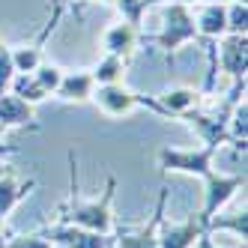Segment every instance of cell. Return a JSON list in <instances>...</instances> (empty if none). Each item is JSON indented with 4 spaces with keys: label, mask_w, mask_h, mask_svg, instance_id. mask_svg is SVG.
I'll return each mask as SVG.
<instances>
[{
    "label": "cell",
    "mask_w": 248,
    "mask_h": 248,
    "mask_svg": "<svg viewBox=\"0 0 248 248\" xmlns=\"http://www.w3.org/2000/svg\"><path fill=\"white\" fill-rule=\"evenodd\" d=\"M69 176H72V194L69 201L57 206V221H69V224H78L87 230H96V233H114V191H117V176L111 173L105 180V188L99 198L93 201H81L78 198V162H75V153H69Z\"/></svg>",
    "instance_id": "cell-1"
},
{
    "label": "cell",
    "mask_w": 248,
    "mask_h": 248,
    "mask_svg": "<svg viewBox=\"0 0 248 248\" xmlns=\"http://www.w3.org/2000/svg\"><path fill=\"white\" fill-rule=\"evenodd\" d=\"M162 18H165L162 30L153 33V36H140V39H147V42H153L158 51H165V54H168V69H173L176 51H180L183 45H188V42H201V36H198V24H194L191 3H186V0L165 3Z\"/></svg>",
    "instance_id": "cell-2"
},
{
    "label": "cell",
    "mask_w": 248,
    "mask_h": 248,
    "mask_svg": "<svg viewBox=\"0 0 248 248\" xmlns=\"http://www.w3.org/2000/svg\"><path fill=\"white\" fill-rule=\"evenodd\" d=\"M216 155L218 150L216 147H162L155 153L158 158V168H162L165 173L168 170H176V173H191V176H203L209 170H216L212 165H216Z\"/></svg>",
    "instance_id": "cell-3"
},
{
    "label": "cell",
    "mask_w": 248,
    "mask_h": 248,
    "mask_svg": "<svg viewBox=\"0 0 248 248\" xmlns=\"http://www.w3.org/2000/svg\"><path fill=\"white\" fill-rule=\"evenodd\" d=\"M96 102V108L105 114V117H126L138 108H150L155 114V96H140V93H132L129 87H123V84H96V90H93V99Z\"/></svg>",
    "instance_id": "cell-4"
},
{
    "label": "cell",
    "mask_w": 248,
    "mask_h": 248,
    "mask_svg": "<svg viewBox=\"0 0 248 248\" xmlns=\"http://www.w3.org/2000/svg\"><path fill=\"white\" fill-rule=\"evenodd\" d=\"M245 188V170L242 173H218V170H209L203 176V206L198 216L203 221H209L212 216H218L221 206H227L230 201L236 198V191Z\"/></svg>",
    "instance_id": "cell-5"
},
{
    "label": "cell",
    "mask_w": 248,
    "mask_h": 248,
    "mask_svg": "<svg viewBox=\"0 0 248 248\" xmlns=\"http://www.w3.org/2000/svg\"><path fill=\"white\" fill-rule=\"evenodd\" d=\"M42 233L48 236L51 245H60V248H111L114 245V233H96V230H87L69 221L45 224Z\"/></svg>",
    "instance_id": "cell-6"
},
{
    "label": "cell",
    "mask_w": 248,
    "mask_h": 248,
    "mask_svg": "<svg viewBox=\"0 0 248 248\" xmlns=\"http://www.w3.org/2000/svg\"><path fill=\"white\" fill-rule=\"evenodd\" d=\"M165 203H168V188L158 191L153 218L147 224H140L138 230H126V227L114 230V248H158V224L165 218Z\"/></svg>",
    "instance_id": "cell-7"
},
{
    "label": "cell",
    "mask_w": 248,
    "mask_h": 248,
    "mask_svg": "<svg viewBox=\"0 0 248 248\" xmlns=\"http://www.w3.org/2000/svg\"><path fill=\"white\" fill-rule=\"evenodd\" d=\"M216 63L233 81L245 78L248 72V36L245 33H224L221 39H216Z\"/></svg>",
    "instance_id": "cell-8"
},
{
    "label": "cell",
    "mask_w": 248,
    "mask_h": 248,
    "mask_svg": "<svg viewBox=\"0 0 248 248\" xmlns=\"http://www.w3.org/2000/svg\"><path fill=\"white\" fill-rule=\"evenodd\" d=\"M206 233V221L194 212L186 221H165L158 224V248H194L201 236Z\"/></svg>",
    "instance_id": "cell-9"
},
{
    "label": "cell",
    "mask_w": 248,
    "mask_h": 248,
    "mask_svg": "<svg viewBox=\"0 0 248 248\" xmlns=\"http://www.w3.org/2000/svg\"><path fill=\"white\" fill-rule=\"evenodd\" d=\"M140 36H144L140 27H132L126 21H120V24H111L102 33V48H105V54H117L123 60H129L140 45Z\"/></svg>",
    "instance_id": "cell-10"
},
{
    "label": "cell",
    "mask_w": 248,
    "mask_h": 248,
    "mask_svg": "<svg viewBox=\"0 0 248 248\" xmlns=\"http://www.w3.org/2000/svg\"><path fill=\"white\" fill-rule=\"evenodd\" d=\"M201 96L198 90H191V87H173V90L155 96V114L165 117V120H180L186 111L198 108L201 105Z\"/></svg>",
    "instance_id": "cell-11"
},
{
    "label": "cell",
    "mask_w": 248,
    "mask_h": 248,
    "mask_svg": "<svg viewBox=\"0 0 248 248\" xmlns=\"http://www.w3.org/2000/svg\"><path fill=\"white\" fill-rule=\"evenodd\" d=\"M0 129H33L39 132V126L33 123V105L18 99L15 93H0Z\"/></svg>",
    "instance_id": "cell-12"
},
{
    "label": "cell",
    "mask_w": 248,
    "mask_h": 248,
    "mask_svg": "<svg viewBox=\"0 0 248 248\" xmlns=\"http://www.w3.org/2000/svg\"><path fill=\"white\" fill-rule=\"evenodd\" d=\"M93 90H96V81L90 75V69H78V72H63L54 96L63 102H90Z\"/></svg>",
    "instance_id": "cell-13"
},
{
    "label": "cell",
    "mask_w": 248,
    "mask_h": 248,
    "mask_svg": "<svg viewBox=\"0 0 248 248\" xmlns=\"http://www.w3.org/2000/svg\"><path fill=\"white\" fill-rule=\"evenodd\" d=\"M227 3H203L201 12L194 15V24H198V36L201 42H216L227 33Z\"/></svg>",
    "instance_id": "cell-14"
},
{
    "label": "cell",
    "mask_w": 248,
    "mask_h": 248,
    "mask_svg": "<svg viewBox=\"0 0 248 248\" xmlns=\"http://www.w3.org/2000/svg\"><path fill=\"white\" fill-rule=\"evenodd\" d=\"M33 188H36V180H18V176L12 173V168L0 176V221H6V216L27 198Z\"/></svg>",
    "instance_id": "cell-15"
},
{
    "label": "cell",
    "mask_w": 248,
    "mask_h": 248,
    "mask_svg": "<svg viewBox=\"0 0 248 248\" xmlns=\"http://www.w3.org/2000/svg\"><path fill=\"white\" fill-rule=\"evenodd\" d=\"M227 144L236 150V155H245V144H248V102H245V96L233 105V111H230Z\"/></svg>",
    "instance_id": "cell-16"
},
{
    "label": "cell",
    "mask_w": 248,
    "mask_h": 248,
    "mask_svg": "<svg viewBox=\"0 0 248 248\" xmlns=\"http://www.w3.org/2000/svg\"><path fill=\"white\" fill-rule=\"evenodd\" d=\"M233 233L239 242H245V236H248V212L245 209H239V212H233V216H212L209 221H206V233Z\"/></svg>",
    "instance_id": "cell-17"
},
{
    "label": "cell",
    "mask_w": 248,
    "mask_h": 248,
    "mask_svg": "<svg viewBox=\"0 0 248 248\" xmlns=\"http://www.w3.org/2000/svg\"><path fill=\"white\" fill-rule=\"evenodd\" d=\"M12 51V66H15V75H30L36 72V66L45 60L42 57V45L39 42H30V45H15Z\"/></svg>",
    "instance_id": "cell-18"
},
{
    "label": "cell",
    "mask_w": 248,
    "mask_h": 248,
    "mask_svg": "<svg viewBox=\"0 0 248 248\" xmlns=\"http://www.w3.org/2000/svg\"><path fill=\"white\" fill-rule=\"evenodd\" d=\"M123 72H126V60L117 57V54H105L93 69H90V75L96 84H120Z\"/></svg>",
    "instance_id": "cell-19"
},
{
    "label": "cell",
    "mask_w": 248,
    "mask_h": 248,
    "mask_svg": "<svg viewBox=\"0 0 248 248\" xmlns=\"http://www.w3.org/2000/svg\"><path fill=\"white\" fill-rule=\"evenodd\" d=\"M9 93H15L18 99H24L27 105H39V102L48 99V93L39 87V81L33 78V75H15L9 81Z\"/></svg>",
    "instance_id": "cell-20"
},
{
    "label": "cell",
    "mask_w": 248,
    "mask_h": 248,
    "mask_svg": "<svg viewBox=\"0 0 248 248\" xmlns=\"http://www.w3.org/2000/svg\"><path fill=\"white\" fill-rule=\"evenodd\" d=\"M114 6L120 9V18L132 27H140L144 24V15L150 12L147 0H114Z\"/></svg>",
    "instance_id": "cell-21"
},
{
    "label": "cell",
    "mask_w": 248,
    "mask_h": 248,
    "mask_svg": "<svg viewBox=\"0 0 248 248\" xmlns=\"http://www.w3.org/2000/svg\"><path fill=\"white\" fill-rule=\"evenodd\" d=\"M33 78L39 81V87L48 93V96H54V90H57V84H60V78H63V69L60 66H54V63H39L36 66V72H30Z\"/></svg>",
    "instance_id": "cell-22"
},
{
    "label": "cell",
    "mask_w": 248,
    "mask_h": 248,
    "mask_svg": "<svg viewBox=\"0 0 248 248\" xmlns=\"http://www.w3.org/2000/svg\"><path fill=\"white\" fill-rule=\"evenodd\" d=\"M227 9V33H248V3L230 0Z\"/></svg>",
    "instance_id": "cell-23"
},
{
    "label": "cell",
    "mask_w": 248,
    "mask_h": 248,
    "mask_svg": "<svg viewBox=\"0 0 248 248\" xmlns=\"http://www.w3.org/2000/svg\"><path fill=\"white\" fill-rule=\"evenodd\" d=\"M6 248H51V242L39 230V233H15V236H6Z\"/></svg>",
    "instance_id": "cell-24"
},
{
    "label": "cell",
    "mask_w": 248,
    "mask_h": 248,
    "mask_svg": "<svg viewBox=\"0 0 248 248\" xmlns=\"http://www.w3.org/2000/svg\"><path fill=\"white\" fill-rule=\"evenodd\" d=\"M15 78V66H12V51L6 42H0V93L9 90V81Z\"/></svg>",
    "instance_id": "cell-25"
},
{
    "label": "cell",
    "mask_w": 248,
    "mask_h": 248,
    "mask_svg": "<svg viewBox=\"0 0 248 248\" xmlns=\"http://www.w3.org/2000/svg\"><path fill=\"white\" fill-rule=\"evenodd\" d=\"M194 248H221V245L212 242V233H203L198 242H194ZM233 248H245V242H239V245H233Z\"/></svg>",
    "instance_id": "cell-26"
},
{
    "label": "cell",
    "mask_w": 248,
    "mask_h": 248,
    "mask_svg": "<svg viewBox=\"0 0 248 248\" xmlns=\"http://www.w3.org/2000/svg\"><path fill=\"white\" fill-rule=\"evenodd\" d=\"M51 6H54L51 15H60V18H63V15L69 12V6H72V0H51Z\"/></svg>",
    "instance_id": "cell-27"
},
{
    "label": "cell",
    "mask_w": 248,
    "mask_h": 248,
    "mask_svg": "<svg viewBox=\"0 0 248 248\" xmlns=\"http://www.w3.org/2000/svg\"><path fill=\"white\" fill-rule=\"evenodd\" d=\"M9 153H18L15 147H6L3 144V129H0V155H9Z\"/></svg>",
    "instance_id": "cell-28"
},
{
    "label": "cell",
    "mask_w": 248,
    "mask_h": 248,
    "mask_svg": "<svg viewBox=\"0 0 248 248\" xmlns=\"http://www.w3.org/2000/svg\"><path fill=\"white\" fill-rule=\"evenodd\" d=\"M186 3H198V6H203V3H230V0H186Z\"/></svg>",
    "instance_id": "cell-29"
},
{
    "label": "cell",
    "mask_w": 248,
    "mask_h": 248,
    "mask_svg": "<svg viewBox=\"0 0 248 248\" xmlns=\"http://www.w3.org/2000/svg\"><path fill=\"white\" fill-rule=\"evenodd\" d=\"M165 3H176V0H147L150 9H153V6H165Z\"/></svg>",
    "instance_id": "cell-30"
},
{
    "label": "cell",
    "mask_w": 248,
    "mask_h": 248,
    "mask_svg": "<svg viewBox=\"0 0 248 248\" xmlns=\"http://www.w3.org/2000/svg\"><path fill=\"white\" fill-rule=\"evenodd\" d=\"M0 248H6V230H3V221H0Z\"/></svg>",
    "instance_id": "cell-31"
},
{
    "label": "cell",
    "mask_w": 248,
    "mask_h": 248,
    "mask_svg": "<svg viewBox=\"0 0 248 248\" xmlns=\"http://www.w3.org/2000/svg\"><path fill=\"white\" fill-rule=\"evenodd\" d=\"M6 170H9V165H6V162H3V155H0V176H3V173H6Z\"/></svg>",
    "instance_id": "cell-32"
},
{
    "label": "cell",
    "mask_w": 248,
    "mask_h": 248,
    "mask_svg": "<svg viewBox=\"0 0 248 248\" xmlns=\"http://www.w3.org/2000/svg\"><path fill=\"white\" fill-rule=\"evenodd\" d=\"M96 3H114V0H96Z\"/></svg>",
    "instance_id": "cell-33"
},
{
    "label": "cell",
    "mask_w": 248,
    "mask_h": 248,
    "mask_svg": "<svg viewBox=\"0 0 248 248\" xmlns=\"http://www.w3.org/2000/svg\"><path fill=\"white\" fill-rule=\"evenodd\" d=\"M51 248H60V245H51Z\"/></svg>",
    "instance_id": "cell-34"
},
{
    "label": "cell",
    "mask_w": 248,
    "mask_h": 248,
    "mask_svg": "<svg viewBox=\"0 0 248 248\" xmlns=\"http://www.w3.org/2000/svg\"><path fill=\"white\" fill-rule=\"evenodd\" d=\"M111 248H114V245H111Z\"/></svg>",
    "instance_id": "cell-35"
}]
</instances>
